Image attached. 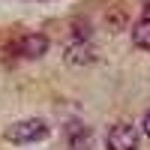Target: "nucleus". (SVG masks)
I'll use <instances>...</instances> for the list:
<instances>
[{"instance_id":"f257e3e1","label":"nucleus","mask_w":150,"mask_h":150,"mask_svg":"<svg viewBox=\"0 0 150 150\" xmlns=\"http://www.w3.org/2000/svg\"><path fill=\"white\" fill-rule=\"evenodd\" d=\"M48 138V120L42 117H27V120H18L6 126V141L9 144H36Z\"/></svg>"},{"instance_id":"f03ea898","label":"nucleus","mask_w":150,"mask_h":150,"mask_svg":"<svg viewBox=\"0 0 150 150\" xmlns=\"http://www.w3.org/2000/svg\"><path fill=\"white\" fill-rule=\"evenodd\" d=\"M138 144H141L138 129L132 123H126V120L114 123L108 129V135H105V150H138Z\"/></svg>"},{"instance_id":"7ed1b4c3","label":"nucleus","mask_w":150,"mask_h":150,"mask_svg":"<svg viewBox=\"0 0 150 150\" xmlns=\"http://www.w3.org/2000/svg\"><path fill=\"white\" fill-rule=\"evenodd\" d=\"M63 132H66V141H69V147L72 150H90V144H93V132H90V126L81 120V114H63Z\"/></svg>"},{"instance_id":"20e7f679","label":"nucleus","mask_w":150,"mask_h":150,"mask_svg":"<svg viewBox=\"0 0 150 150\" xmlns=\"http://www.w3.org/2000/svg\"><path fill=\"white\" fill-rule=\"evenodd\" d=\"M48 48H51V42H48V36L42 33H27V36H21V39L15 42V54L21 60H39L48 54Z\"/></svg>"},{"instance_id":"39448f33","label":"nucleus","mask_w":150,"mask_h":150,"mask_svg":"<svg viewBox=\"0 0 150 150\" xmlns=\"http://www.w3.org/2000/svg\"><path fill=\"white\" fill-rule=\"evenodd\" d=\"M99 54H96V48L93 45H78V42H69V48L63 51V63L66 66H87V63H93Z\"/></svg>"},{"instance_id":"423d86ee","label":"nucleus","mask_w":150,"mask_h":150,"mask_svg":"<svg viewBox=\"0 0 150 150\" xmlns=\"http://www.w3.org/2000/svg\"><path fill=\"white\" fill-rule=\"evenodd\" d=\"M90 21H87V18H78V21H75L72 24V39L69 42H78V45H90Z\"/></svg>"},{"instance_id":"0eeeda50","label":"nucleus","mask_w":150,"mask_h":150,"mask_svg":"<svg viewBox=\"0 0 150 150\" xmlns=\"http://www.w3.org/2000/svg\"><path fill=\"white\" fill-rule=\"evenodd\" d=\"M132 42L144 51H150V21H138L132 27Z\"/></svg>"},{"instance_id":"6e6552de","label":"nucleus","mask_w":150,"mask_h":150,"mask_svg":"<svg viewBox=\"0 0 150 150\" xmlns=\"http://www.w3.org/2000/svg\"><path fill=\"white\" fill-rule=\"evenodd\" d=\"M141 129H144V135L150 138V111H147V114H144V120H141Z\"/></svg>"},{"instance_id":"1a4fd4ad","label":"nucleus","mask_w":150,"mask_h":150,"mask_svg":"<svg viewBox=\"0 0 150 150\" xmlns=\"http://www.w3.org/2000/svg\"><path fill=\"white\" fill-rule=\"evenodd\" d=\"M141 21H150V0L144 3V9H141Z\"/></svg>"}]
</instances>
